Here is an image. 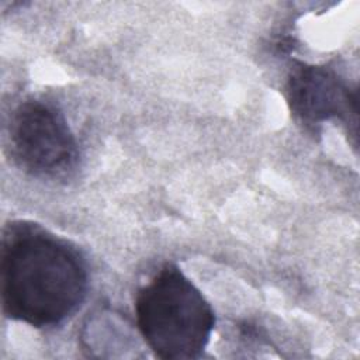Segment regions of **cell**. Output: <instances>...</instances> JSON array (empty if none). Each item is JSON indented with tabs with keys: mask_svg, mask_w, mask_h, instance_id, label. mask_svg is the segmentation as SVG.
<instances>
[{
	"mask_svg": "<svg viewBox=\"0 0 360 360\" xmlns=\"http://www.w3.org/2000/svg\"><path fill=\"white\" fill-rule=\"evenodd\" d=\"M0 273L3 312L34 328L60 325L79 309L89 288L82 253L27 221L4 228Z\"/></svg>",
	"mask_w": 360,
	"mask_h": 360,
	"instance_id": "cell-1",
	"label": "cell"
},
{
	"mask_svg": "<svg viewBox=\"0 0 360 360\" xmlns=\"http://www.w3.org/2000/svg\"><path fill=\"white\" fill-rule=\"evenodd\" d=\"M287 103L305 125L316 127L333 118L357 120V93L330 68L297 62L288 73Z\"/></svg>",
	"mask_w": 360,
	"mask_h": 360,
	"instance_id": "cell-4",
	"label": "cell"
},
{
	"mask_svg": "<svg viewBox=\"0 0 360 360\" xmlns=\"http://www.w3.org/2000/svg\"><path fill=\"white\" fill-rule=\"evenodd\" d=\"M138 329L160 359L200 357L215 326L211 304L174 264H165L135 297Z\"/></svg>",
	"mask_w": 360,
	"mask_h": 360,
	"instance_id": "cell-2",
	"label": "cell"
},
{
	"mask_svg": "<svg viewBox=\"0 0 360 360\" xmlns=\"http://www.w3.org/2000/svg\"><path fill=\"white\" fill-rule=\"evenodd\" d=\"M8 138L15 162L35 177H62L77 166V141L63 112L48 101L31 98L18 104Z\"/></svg>",
	"mask_w": 360,
	"mask_h": 360,
	"instance_id": "cell-3",
	"label": "cell"
}]
</instances>
